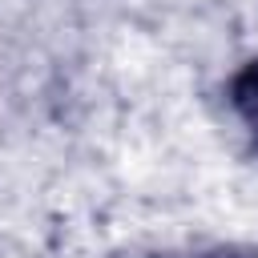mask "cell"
Returning <instances> with one entry per match:
<instances>
[{
  "instance_id": "2",
  "label": "cell",
  "mask_w": 258,
  "mask_h": 258,
  "mask_svg": "<svg viewBox=\"0 0 258 258\" xmlns=\"http://www.w3.org/2000/svg\"><path fill=\"white\" fill-rule=\"evenodd\" d=\"M202 258H258V250H210V254H202Z\"/></svg>"
},
{
  "instance_id": "1",
  "label": "cell",
  "mask_w": 258,
  "mask_h": 258,
  "mask_svg": "<svg viewBox=\"0 0 258 258\" xmlns=\"http://www.w3.org/2000/svg\"><path fill=\"white\" fill-rule=\"evenodd\" d=\"M230 105H234V113L242 117V125L258 141V60H250V64H242L234 73V81H230Z\"/></svg>"
}]
</instances>
